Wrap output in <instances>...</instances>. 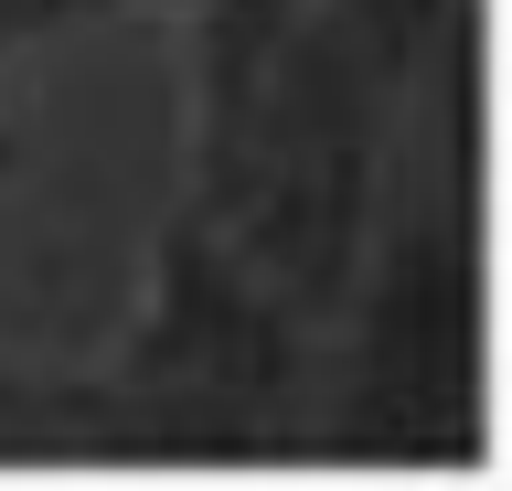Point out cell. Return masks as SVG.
Here are the masks:
<instances>
[{
  "label": "cell",
  "instance_id": "277c9868",
  "mask_svg": "<svg viewBox=\"0 0 512 491\" xmlns=\"http://www.w3.org/2000/svg\"><path fill=\"white\" fill-rule=\"evenodd\" d=\"M299 22H310V0H182V193L192 203L224 214L256 107H267V75H278Z\"/></svg>",
  "mask_w": 512,
  "mask_h": 491
},
{
  "label": "cell",
  "instance_id": "8992f818",
  "mask_svg": "<svg viewBox=\"0 0 512 491\" xmlns=\"http://www.w3.org/2000/svg\"><path fill=\"white\" fill-rule=\"evenodd\" d=\"M86 22H182V0H43V43Z\"/></svg>",
  "mask_w": 512,
  "mask_h": 491
},
{
  "label": "cell",
  "instance_id": "52a82bcc",
  "mask_svg": "<svg viewBox=\"0 0 512 491\" xmlns=\"http://www.w3.org/2000/svg\"><path fill=\"white\" fill-rule=\"evenodd\" d=\"M32 43H43V0H0V75L22 65Z\"/></svg>",
  "mask_w": 512,
  "mask_h": 491
},
{
  "label": "cell",
  "instance_id": "7a4b0ae2",
  "mask_svg": "<svg viewBox=\"0 0 512 491\" xmlns=\"http://www.w3.org/2000/svg\"><path fill=\"white\" fill-rule=\"evenodd\" d=\"M320 331L246 267L214 203L171 193L150 278L96 385H75V449L128 459H278L310 427Z\"/></svg>",
  "mask_w": 512,
  "mask_h": 491
},
{
  "label": "cell",
  "instance_id": "6da1fadb",
  "mask_svg": "<svg viewBox=\"0 0 512 491\" xmlns=\"http://www.w3.org/2000/svg\"><path fill=\"white\" fill-rule=\"evenodd\" d=\"M491 438V193L480 161L406 139L331 321L299 459L459 470Z\"/></svg>",
  "mask_w": 512,
  "mask_h": 491
},
{
  "label": "cell",
  "instance_id": "3957f363",
  "mask_svg": "<svg viewBox=\"0 0 512 491\" xmlns=\"http://www.w3.org/2000/svg\"><path fill=\"white\" fill-rule=\"evenodd\" d=\"M395 150H406V97L320 22V0H310V22L288 33L278 75H267L246 171H235V193H224V225H235L246 267L310 331L331 321V299H342L363 235H374Z\"/></svg>",
  "mask_w": 512,
  "mask_h": 491
},
{
  "label": "cell",
  "instance_id": "5b68a950",
  "mask_svg": "<svg viewBox=\"0 0 512 491\" xmlns=\"http://www.w3.org/2000/svg\"><path fill=\"white\" fill-rule=\"evenodd\" d=\"M320 22H331L395 97H416V75L438 65L459 33H480V0H320Z\"/></svg>",
  "mask_w": 512,
  "mask_h": 491
}]
</instances>
